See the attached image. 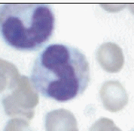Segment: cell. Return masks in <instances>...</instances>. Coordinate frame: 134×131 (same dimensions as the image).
Returning a JSON list of instances; mask_svg holds the SVG:
<instances>
[{"label": "cell", "instance_id": "cell-1", "mask_svg": "<svg viewBox=\"0 0 134 131\" xmlns=\"http://www.w3.org/2000/svg\"><path fill=\"white\" fill-rule=\"evenodd\" d=\"M90 66L85 56L65 44L47 46L33 65L30 80L42 95L66 102L81 95L90 82Z\"/></svg>", "mask_w": 134, "mask_h": 131}, {"label": "cell", "instance_id": "cell-2", "mask_svg": "<svg viewBox=\"0 0 134 131\" xmlns=\"http://www.w3.org/2000/svg\"><path fill=\"white\" fill-rule=\"evenodd\" d=\"M55 27V13L48 4L8 3L0 6V36L14 49L37 51L49 41Z\"/></svg>", "mask_w": 134, "mask_h": 131}, {"label": "cell", "instance_id": "cell-3", "mask_svg": "<svg viewBox=\"0 0 134 131\" xmlns=\"http://www.w3.org/2000/svg\"><path fill=\"white\" fill-rule=\"evenodd\" d=\"M0 87H1V79H0Z\"/></svg>", "mask_w": 134, "mask_h": 131}]
</instances>
